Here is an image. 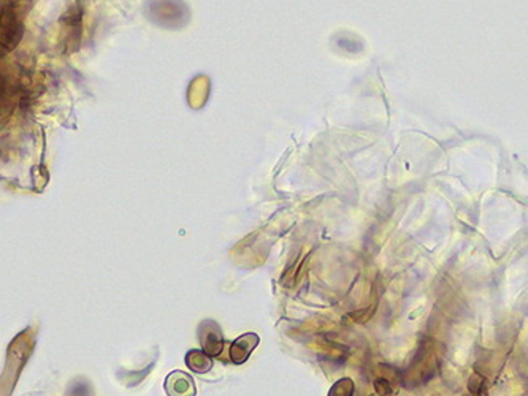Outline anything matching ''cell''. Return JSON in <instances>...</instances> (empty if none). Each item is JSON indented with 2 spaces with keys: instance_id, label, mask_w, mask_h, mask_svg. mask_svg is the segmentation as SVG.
I'll return each instance as SVG.
<instances>
[{
  "instance_id": "cell-1",
  "label": "cell",
  "mask_w": 528,
  "mask_h": 396,
  "mask_svg": "<svg viewBox=\"0 0 528 396\" xmlns=\"http://www.w3.org/2000/svg\"><path fill=\"white\" fill-rule=\"evenodd\" d=\"M200 343L205 354L210 357H216L222 352L224 339L221 330L214 322H205L200 327Z\"/></svg>"
},
{
  "instance_id": "cell-2",
  "label": "cell",
  "mask_w": 528,
  "mask_h": 396,
  "mask_svg": "<svg viewBox=\"0 0 528 396\" xmlns=\"http://www.w3.org/2000/svg\"><path fill=\"white\" fill-rule=\"evenodd\" d=\"M165 390L170 396H194L195 387L189 374L175 371L167 377Z\"/></svg>"
},
{
  "instance_id": "cell-3",
  "label": "cell",
  "mask_w": 528,
  "mask_h": 396,
  "mask_svg": "<svg viewBox=\"0 0 528 396\" xmlns=\"http://www.w3.org/2000/svg\"><path fill=\"white\" fill-rule=\"evenodd\" d=\"M258 344V336L256 333H246L243 336H240L235 341L230 348V360L236 365L240 363H245L247 360V357L251 355V352L257 348Z\"/></svg>"
},
{
  "instance_id": "cell-4",
  "label": "cell",
  "mask_w": 528,
  "mask_h": 396,
  "mask_svg": "<svg viewBox=\"0 0 528 396\" xmlns=\"http://www.w3.org/2000/svg\"><path fill=\"white\" fill-rule=\"evenodd\" d=\"M186 363H188V366L195 372H206L210 371L213 366L211 357L205 354L203 350H191L188 357H186Z\"/></svg>"
},
{
  "instance_id": "cell-5",
  "label": "cell",
  "mask_w": 528,
  "mask_h": 396,
  "mask_svg": "<svg viewBox=\"0 0 528 396\" xmlns=\"http://www.w3.org/2000/svg\"><path fill=\"white\" fill-rule=\"evenodd\" d=\"M354 393V384H352L351 379H341L337 385L330 390L328 396H352Z\"/></svg>"
}]
</instances>
